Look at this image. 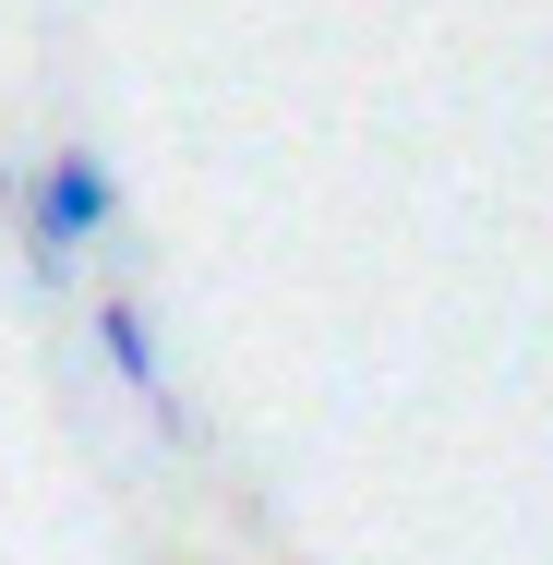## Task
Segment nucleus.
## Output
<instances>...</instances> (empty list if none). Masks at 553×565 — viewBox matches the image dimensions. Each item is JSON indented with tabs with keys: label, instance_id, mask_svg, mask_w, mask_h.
I'll return each instance as SVG.
<instances>
[{
	"label": "nucleus",
	"instance_id": "nucleus-1",
	"mask_svg": "<svg viewBox=\"0 0 553 565\" xmlns=\"http://www.w3.org/2000/svg\"><path fill=\"white\" fill-rule=\"evenodd\" d=\"M12 205H24V241H36V265L61 277L97 228H120V181L97 145H49L36 169H12Z\"/></svg>",
	"mask_w": 553,
	"mask_h": 565
},
{
	"label": "nucleus",
	"instance_id": "nucleus-2",
	"mask_svg": "<svg viewBox=\"0 0 553 565\" xmlns=\"http://www.w3.org/2000/svg\"><path fill=\"white\" fill-rule=\"evenodd\" d=\"M97 361H109V373L145 397V409H169V361H157V326H145V301H109V313H97Z\"/></svg>",
	"mask_w": 553,
	"mask_h": 565
}]
</instances>
